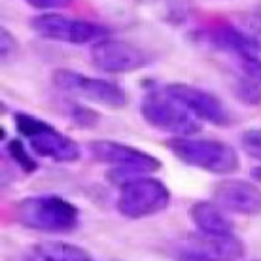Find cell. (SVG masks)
Listing matches in <instances>:
<instances>
[{"instance_id": "obj_24", "label": "cell", "mask_w": 261, "mask_h": 261, "mask_svg": "<svg viewBox=\"0 0 261 261\" xmlns=\"http://www.w3.org/2000/svg\"><path fill=\"white\" fill-rule=\"evenodd\" d=\"M246 31H248V33L257 40V44L261 46V17H252Z\"/></svg>"}, {"instance_id": "obj_14", "label": "cell", "mask_w": 261, "mask_h": 261, "mask_svg": "<svg viewBox=\"0 0 261 261\" xmlns=\"http://www.w3.org/2000/svg\"><path fill=\"white\" fill-rule=\"evenodd\" d=\"M190 218L199 233L202 235H233L235 223L225 216V210H222L216 202L197 201L191 204Z\"/></svg>"}, {"instance_id": "obj_11", "label": "cell", "mask_w": 261, "mask_h": 261, "mask_svg": "<svg viewBox=\"0 0 261 261\" xmlns=\"http://www.w3.org/2000/svg\"><path fill=\"white\" fill-rule=\"evenodd\" d=\"M161 91L186 106L199 121L216 125V127H229L235 123V116L229 110V106L206 89L176 82V84L163 85Z\"/></svg>"}, {"instance_id": "obj_21", "label": "cell", "mask_w": 261, "mask_h": 261, "mask_svg": "<svg viewBox=\"0 0 261 261\" xmlns=\"http://www.w3.org/2000/svg\"><path fill=\"white\" fill-rule=\"evenodd\" d=\"M19 51H21V46L19 42H17V38L8 29H2L0 31V55H2V63L4 65H6L8 61L12 63L19 55Z\"/></svg>"}, {"instance_id": "obj_20", "label": "cell", "mask_w": 261, "mask_h": 261, "mask_svg": "<svg viewBox=\"0 0 261 261\" xmlns=\"http://www.w3.org/2000/svg\"><path fill=\"white\" fill-rule=\"evenodd\" d=\"M241 146L246 151V155L261 161V127H252L246 129L241 135Z\"/></svg>"}, {"instance_id": "obj_9", "label": "cell", "mask_w": 261, "mask_h": 261, "mask_svg": "<svg viewBox=\"0 0 261 261\" xmlns=\"http://www.w3.org/2000/svg\"><path fill=\"white\" fill-rule=\"evenodd\" d=\"M174 261H239L244 255V244L233 235H190L169 246Z\"/></svg>"}, {"instance_id": "obj_26", "label": "cell", "mask_w": 261, "mask_h": 261, "mask_svg": "<svg viewBox=\"0 0 261 261\" xmlns=\"http://www.w3.org/2000/svg\"><path fill=\"white\" fill-rule=\"evenodd\" d=\"M254 261H261V259H254Z\"/></svg>"}, {"instance_id": "obj_22", "label": "cell", "mask_w": 261, "mask_h": 261, "mask_svg": "<svg viewBox=\"0 0 261 261\" xmlns=\"http://www.w3.org/2000/svg\"><path fill=\"white\" fill-rule=\"evenodd\" d=\"M239 65H241V70L244 76H248L252 78L254 82L261 84V57H248V59H242L239 61Z\"/></svg>"}, {"instance_id": "obj_10", "label": "cell", "mask_w": 261, "mask_h": 261, "mask_svg": "<svg viewBox=\"0 0 261 261\" xmlns=\"http://www.w3.org/2000/svg\"><path fill=\"white\" fill-rule=\"evenodd\" d=\"M91 65L106 74H127L148 66L153 61L150 53L125 40H98L89 49Z\"/></svg>"}, {"instance_id": "obj_13", "label": "cell", "mask_w": 261, "mask_h": 261, "mask_svg": "<svg viewBox=\"0 0 261 261\" xmlns=\"http://www.w3.org/2000/svg\"><path fill=\"white\" fill-rule=\"evenodd\" d=\"M212 202L231 214L257 216L261 214V188L239 178L220 180L212 186Z\"/></svg>"}, {"instance_id": "obj_15", "label": "cell", "mask_w": 261, "mask_h": 261, "mask_svg": "<svg viewBox=\"0 0 261 261\" xmlns=\"http://www.w3.org/2000/svg\"><path fill=\"white\" fill-rule=\"evenodd\" d=\"M25 261H95L85 248L66 241H42L27 250Z\"/></svg>"}, {"instance_id": "obj_17", "label": "cell", "mask_w": 261, "mask_h": 261, "mask_svg": "<svg viewBox=\"0 0 261 261\" xmlns=\"http://www.w3.org/2000/svg\"><path fill=\"white\" fill-rule=\"evenodd\" d=\"M144 4L170 25H178L186 19V6L180 0H144Z\"/></svg>"}, {"instance_id": "obj_25", "label": "cell", "mask_w": 261, "mask_h": 261, "mask_svg": "<svg viewBox=\"0 0 261 261\" xmlns=\"http://www.w3.org/2000/svg\"><path fill=\"white\" fill-rule=\"evenodd\" d=\"M250 174H252V178H254V180H257V182L261 184V167H255V169H252V172H250Z\"/></svg>"}, {"instance_id": "obj_1", "label": "cell", "mask_w": 261, "mask_h": 261, "mask_svg": "<svg viewBox=\"0 0 261 261\" xmlns=\"http://www.w3.org/2000/svg\"><path fill=\"white\" fill-rule=\"evenodd\" d=\"M87 151L93 161L102 165H110L112 169L106 170V180L112 186H125L130 180L142 176H150L161 170V161L148 151L133 148L129 144L108 140V138H97L87 142Z\"/></svg>"}, {"instance_id": "obj_2", "label": "cell", "mask_w": 261, "mask_h": 261, "mask_svg": "<svg viewBox=\"0 0 261 261\" xmlns=\"http://www.w3.org/2000/svg\"><path fill=\"white\" fill-rule=\"evenodd\" d=\"M15 222L49 235L72 233L80 223V208L61 195H33L13 202Z\"/></svg>"}, {"instance_id": "obj_4", "label": "cell", "mask_w": 261, "mask_h": 261, "mask_svg": "<svg viewBox=\"0 0 261 261\" xmlns=\"http://www.w3.org/2000/svg\"><path fill=\"white\" fill-rule=\"evenodd\" d=\"M15 130L29 142V148L40 157L51 159L55 163H76L82 157L80 144L68 135L55 129L51 123L27 112L13 114Z\"/></svg>"}, {"instance_id": "obj_8", "label": "cell", "mask_w": 261, "mask_h": 261, "mask_svg": "<svg viewBox=\"0 0 261 261\" xmlns=\"http://www.w3.org/2000/svg\"><path fill=\"white\" fill-rule=\"evenodd\" d=\"M169 204V188L153 176H142L119 188L116 208L127 220H142L167 210Z\"/></svg>"}, {"instance_id": "obj_7", "label": "cell", "mask_w": 261, "mask_h": 261, "mask_svg": "<svg viewBox=\"0 0 261 261\" xmlns=\"http://www.w3.org/2000/svg\"><path fill=\"white\" fill-rule=\"evenodd\" d=\"M51 84L66 95L80 97L112 110H119L127 106V93L123 91L121 85L110 80L85 76L82 72L70 70V68H57L51 74Z\"/></svg>"}, {"instance_id": "obj_6", "label": "cell", "mask_w": 261, "mask_h": 261, "mask_svg": "<svg viewBox=\"0 0 261 261\" xmlns=\"http://www.w3.org/2000/svg\"><path fill=\"white\" fill-rule=\"evenodd\" d=\"M140 116L150 127L174 137H191L201 130V121L163 91H151L142 98Z\"/></svg>"}, {"instance_id": "obj_19", "label": "cell", "mask_w": 261, "mask_h": 261, "mask_svg": "<svg viewBox=\"0 0 261 261\" xmlns=\"http://www.w3.org/2000/svg\"><path fill=\"white\" fill-rule=\"evenodd\" d=\"M68 118L72 119V123L82 127V129H93L100 123V114L97 110H93L91 106L80 105L74 102L68 108Z\"/></svg>"}, {"instance_id": "obj_23", "label": "cell", "mask_w": 261, "mask_h": 261, "mask_svg": "<svg viewBox=\"0 0 261 261\" xmlns=\"http://www.w3.org/2000/svg\"><path fill=\"white\" fill-rule=\"evenodd\" d=\"M25 2L36 10H61L72 4V0H25Z\"/></svg>"}, {"instance_id": "obj_5", "label": "cell", "mask_w": 261, "mask_h": 261, "mask_svg": "<svg viewBox=\"0 0 261 261\" xmlns=\"http://www.w3.org/2000/svg\"><path fill=\"white\" fill-rule=\"evenodd\" d=\"M29 25L40 38L72 44V46H85L95 44L98 40L110 38L114 29L95 21L68 17L63 13H40L31 17Z\"/></svg>"}, {"instance_id": "obj_16", "label": "cell", "mask_w": 261, "mask_h": 261, "mask_svg": "<svg viewBox=\"0 0 261 261\" xmlns=\"http://www.w3.org/2000/svg\"><path fill=\"white\" fill-rule=\"evenodd\" d=\"M231 89L235 98L244 106H259L261 105V84L254 82L248 76H235L231 82Z\"/></svg>"}, {"instance_id": "obj_12", "label": "cell", "mask_w": 261, "mask_h": 261, "mask_svg": "<svg viewBox=\"0 0 261 261\" xmlns=\"http://www.w3.org/2000/svg\"><path fill=\"white\" fill-rule=\"evenodd\" d=\"M191 38L193 42L202 44L210 49L231 53L239 61L257 57L261 53V46L257 44V40L246 29H241L231 23H216V25L201 27L191 34Z\"/></svg>"}, {"instance_id": "obj_18", "label": "cell", "mask_w": 261, "mask_h": 261, "mask_svg": "<svg viewBox=\"0 0 261 261\" xmlns=\"http://www.w3.org/2000/svg\"><path fill=\"white\" fill-rule=\"evenodd\" d=\"M6 151H8V155H10V159H12L13 163L17 165L25 174H33V172H36V169H38V161L27 151L23 140H19V138L8 140Z\"/></svg>"}, {"instance_id": "obj_3", "label": "cell", "mask_w": 261, "mask_h": 261, "mask_svg": "<svg viewBox=\"0 0 261 261\" xmlns=\"http://www.w3.org/2000/svg\"><path fill=\"white\" fill-rule=\"evenodd\" d=\"M167 150L188 167L206 170L212 174L229 176L241 169L239 153L227 142L212 138L172 137L165 140Z\"/></svg>"}]
</instances>
